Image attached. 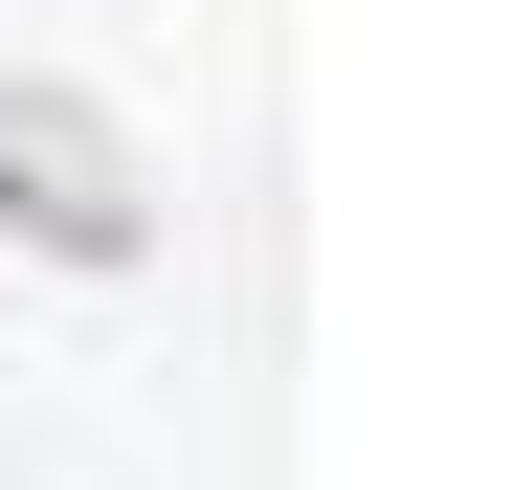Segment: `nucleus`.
Instances as JSON below:
<instances>
[{
  "mask_svg": "<svg viewBox=\"0 0 512 490\" xmlns=\"http://www.w3.org/2000/svg\"><path fill=\"white\" fill-rule=\"evenodd\" d=\"M0 245H45V268H134V245H156L134 134L90 90H0Z\"/></svg>",
  "mask_w": 512,
  "mask_h": 490,
  "instance_id": "f257e3e1",
  "label": "nucleus"
}]
</instances>
